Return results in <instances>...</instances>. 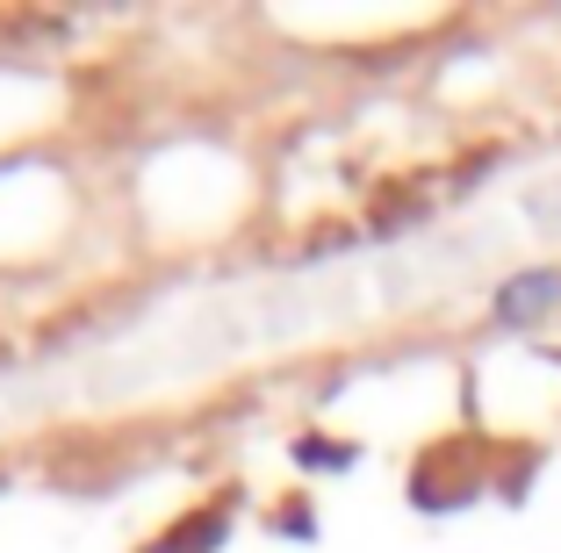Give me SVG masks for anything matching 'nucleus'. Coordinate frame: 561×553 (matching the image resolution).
Listing matches in <instances>:
<instances>
[{
    "instance_id": "nucleus-1",
    "label": "nucleus",
    "mask_w": 561,
    "mask_h": 553,
    "mask_svg": "<svg viewBox=\"0 0 561 553\" xmlns=\"http://www.w3.org/2000/svg\"><path fill=\"white\" fill-rule=\"evenodd\" d=\"M561 310V274L554 266H540V274H518L496 288V324H533V316Z\"/></svg>"
}]
</instances>
